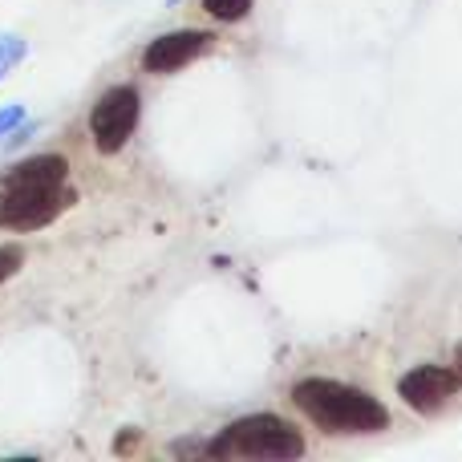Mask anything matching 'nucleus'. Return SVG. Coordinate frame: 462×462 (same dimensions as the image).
Wrapping results in <instances>:
<instances>
[{
	"instance_id": "1a4fd4ad",
	"label": "nucleus",
	"mask_w": 462,
	"mask_h": 462,
	"mask_svg": "<svg viewBox=\"0 0 462 462\" xmlns=\"http://www.w3.org/2000/svg\"><path fill=\"white\" fill-rule=\"evenodd\" d=\"M24 57V41L21 37H13V32H8V37H0V78H5L8 69H16V61H21Z\"/></svg>"
},
{
	"instance_id": "9d476101",
	"label": "nucleus",
	"mask_w": 462,
	"mask_h": 462,
	"mask_svg": "<svg viewBox=\"0 0 462 462\" xmlns=\"http://www.w3.org/2000/svg\"><path fill=\"white\" fill-rule=\"evenodd\" d=\"M21 263H24V252H21L16 244H5V247H0V284H5V280L13 276Z\"/></svg>"
},
{
	"instance_id": "f8f14e48",
	"label": "nucleus",
	"mask_w": 462,
	"mask_h": 462,
	"mask_svg": "<svg viewBox=\"0 0 462 462\" xmlns=\"http://www.w3.org/2000/svg\"><path fill=\"white\" fill-rule=\"evenodd\" d=\"M455 369H458V374H462V349H458V361H455Z\"/></svg>"
},
{
	"instance_id": "20e7f679",
	"label": "nucleus",
	"mask_w": 462,
	"mask_h": 462,
	"mask_svg": "<svg viewBox=\"0 0 462 462\" xmlns=\"http://www.w3.org/2000/svg\"><path fill=\"white\" fill-rule=\"evenodd\" d=\"M138 118H143V102H138L134 86H114L110 94L97 97L94 114H89V134L102 154H118L130 143Z\"/></svg>"
},
{
	"instance_id": "6e6552de",
	"label": "nucleus",
	"mask_w": 462,
	"mask_h": 462,
	"mask_svg": "<svg viewBox=\"0 0 462 462\" xmlns=\"http://www.w3.org/2000/svg\"><path fill=\"white\" fill-rule=\"evenodd\" d=\"M203 8H208L216 21H244L252 0H203Z\"/></svg>"
},
{
	"instance_id": "39448f33",
	"label": "nucleus",
	"mask_w": 462,
	"mask_h": 462,
	"mask_svg": "<svg viewBox=\"0 0 462 462\" xmlns=\"http://www.w3.org/2000/svg\"><path fill=\"white\" fill-rule=\"evenodd\" d=\"M462 385V374L458 369H439V365H418L410 369L406 377L398 382V393L402 402H406L410 410H418V414H430V410H439L442 402L450 398Z\"/></svg>"
},
{
	"instance_id": "f03ea898",
	"label": "nucleus",
	"mask_w": 462,
	"mask_h": 462,
	"mask_svg": "<svg viewBox=\"0 0 462 462\" xmlns=\"http://www.w3.org/2000/svg\"><path fill=\"white\" fill-rule=\"evenodd\" d=\"M216 458H296L304 455V439L292 422L276 414L239 418L219 430V439L208 447Z\"/></svg>"
},
{
	"instance_id": "7ed1b4c3",
	"label": "nucleus",
	"mask_w": 462,
	"mask_h": 462,
	"mask_svg": "<svg viewBox=\"0 0 462 462\" xmlns=\"http://www.w3.org/2000/svg\"><path fill=\"white\" fill-rule=\"evenodd\" d=\"M78 195L69 187H13L0 191V227L8 231H37L49 227L65 208H73Z\"/></svg>"
},
{
	"instance_id": "9b49d317",
	"label": "nucleus",
	"mask_w": 462,
	"mask_h": 462,
	"mask_svg": "<svg viewBox=\"0 0 462 462\" xmlns=\"http://www.w3.org/2000/svg\"><path fill=\"white\" fill-rule=\"evenodd\" d=\"M21 122H24V106H5V110H0V143H5Z\"/></svg>"
},
{
	"instance_id": "0eeeda50",
	"label": "nucleus",
	"mask_w": 462,
	"mask_h": 462,
	"mask_svg": "<svg viewBox=\"0 0 462 462\" xmlns=\"http://www.w3.org/2000/svg\"><path fill=\"white\" fill-rule=\"evenodd\" d=\"M69 162L61 154H37V159H24L21 167H13L0 179V191H13V187H61Z\"/></svg>"
},
{
	"instance_id": "423d86ee",
	"label": "nucleus",
	"mask_w": 462,
	"mask_h": 462,
	"mask_svg": "<svg viewBox=\"0 0 462 462\" xmlns=\"http://www.w3.org/2000/svg\"><path fill=\"white\" fill-rule=\"evenodd\" d=\"M211 32H199V29H183V32H167V37H154L143 53V65L151 73H175L183 65H191L199 53L211 49Z\"/></svg>"
},
{
	"instance_id": "f257e3e1",
	"label": "nucleus",
	"mask_w": 462,
	"mask_h": 462,
	"mask_svg": "<svg viewBox=\"0 0 462 462\" xmlns=\"http://www.w3.org/2000/svg\"><path fill=\"white\" fill-rule=\"evenodd\" d=\"M292 402L304 418L333 434H377L390 422V410L365 390H353L328 377H304L292 385Z\"/></svg>"
}]
</instances>
